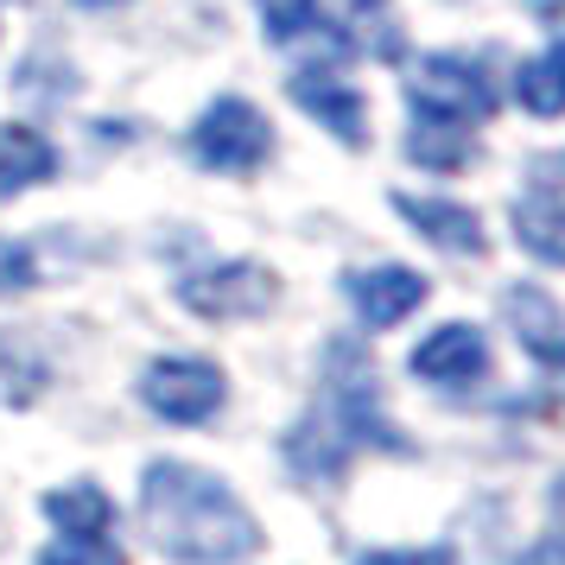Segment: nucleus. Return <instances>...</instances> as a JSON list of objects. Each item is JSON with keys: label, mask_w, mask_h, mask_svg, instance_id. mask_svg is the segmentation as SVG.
<instances>
[{"label": "nucleus", "mask_w": 565, "mask_h": 565, "mask_svg": "<svg viewBox=\"0 0 565 565\" xmlns=\"http://www.w3.org/2000/svg\"><path fill=\"white\" fill-rule=\"evenodd\" d=\"M57 172V147L39 128H20L7 121L0 128V198H20L32 184H45Z\"/></svg>", "instance_id": "9b49d317"}, {"label": "nucleus", "mask_w": 565, "mask_h": 565, "mask_svg": "<svg viewBox=\"0 0 565 565\" xmlns=\"http://www.w3.org/2000/svg\"><path fill=\"white\" fill-rule=\"evenodd\" d=\"M292 103L306 108L311 121H324L337 140H350V147H362V140H369V108H362V96L343 77L306 71V77H292Z\"/></svg>", "instance_id": "9d476101"}, {"label": "nucleus", "mask_w": 565, "mask_h": 565, "mask_svg": "<svg viewBox=\"0 0 565 565\" xmlns=\"http://www.w3.org/2000/svg\"><path fill=\"white\" fill-rule=\"evenodd\" d=\"M553 514H559V521H565V477H559V483H553Z\"/></svg>", "instance_id": "412c9836"}, {"label": "nucleus", "mask_w": 565, "mask_h": 565, "mask_svg": "<svg viewBox=\"0 0 565 565\" xmlns=\"http://www.w3.org/2000/svg\"><path fill=\"white\" fill-rule=\"evenodd\" d=\"M83 7H115V0H83Z\"/></svg>", "instance_id": "4be33fe9"}, {"label": "nucleus", "mask_w": 565, "mask_h": 565, "mask_svg": "<svg viewBox=\"0 0 565 565\" xmlns=\"http://www.w3.org/2000/svg\"><path fill=\"white\" fill-rule=\"evenodd\" d=\"M394 210L407 216V230H419L426 242L438 248H451V255H483V223H477V210L451 204V198H413V191H394Z\"/></svg>", "instance_id": "1a4fd4ad"}, {"label": "nucleus", "mask_w": 565, "mask_h": 565, "mask_svg": "<svg viewBox=\"0 0 565 565\" xmlns=\"http://www.w3.org/2000/svg\"><path fill=\"white\" fill-rule=\"evenodd\" d=\"M489 362V343L477 324H438L419 350H413V375L419 382H438V387H458V382H477Z\"/></svg>", "instance_id": "0eeeda50"}, {"label": "nucleus", "mask_w": 565, "mask_h": 565, "mask_svg": "<svg viewBox=\"0 0 565 565\" xmlns=\"http://www.w3.org/2000/svg\"><path fill=\"white\" fill-rule=\"evenodd\" d=\"M502 306H509V324L521 337V350L546 369H565V311L559 299H546L540 286H509L502 292Z\"/></svg>", "instance_id": "6e6552de"}, {"label": "nucleus", "mask_w": 565, "mask_h": 565, "mask_svg": "<svg viewBox=\"0 0 565 565\" xmlns=\"http://www.w3.org/2000/svg\"><path fill=\"white\" fill-rule=\"evenodd\" d=\"M45 382H52L45 356L32 350L26 337L0 331V407H32V401L45 394Z\"/></svg>", "instance_id": "2eb2a0df"}, {"label": "nucleus", "mask_w": 565, "mask_h": 565, "mask_svg": "<svg viewBox=\"0 0 565 565\" xmlns=\"http://www.w3.org/2000/svg\"><path fill=\"white\" fill-rule=\"evenodd\" d=\"M39 565H121V553H115L108 540H64V546H52Z\"/></svg>", "instance_id": "f3484780"}, {"label": "nucleus", "mask_w": 565, "mask_h": 565, "mask_svg": "<svg viewBox=\"0 0 565 565\" xmlns=\"http://www.w3.org/2000/svg\"><path fill=\"white\" fill-rule=\"evenodd\" d=\"M13 286H32V255H26V242L0 235V292H13Z\"/></svg>", "instance_id": "6ab92c4d"}, {"label": "nucleus", "mask_w": 565, "mask_h": 565, "mask_svg": "<svg viewBox=\"0 0 565 565\" xmlns=\"http://www.w3.org/2000/svg\"><path fill=\"white\" fill-rule=\"evenodd\" d=\"M514 103L527 108V115H540V121L565 115V45L534 52L521 71H514Z\"/></svg>", "instance_id": "4468645a"}, {"label": "nucleus", "mask_w": 565, "mask_h": 565, "mask_svg": "<svg viewBox=\"0 0 565 565\" xmlns=\"http://www.w3.org/2000/svg\"><path fill=\"white\" fill-rule=\"evenodd\" d=\"M45 509H52V521L64 527V540H108V527H115V502H108L96 483L52 489Z\"/></svg>", "instance_id": "ddd939ff"}, {"label": "nucleus", "mask_w": 565, "mask_h": 565, "mask_svg": "<svg viewBox=\"0 0 565 565\" xmlns=\"http://www.w3.org/2000/svg\"><path fill=\"white\" fill-rule=\"evenodd\" d=\"M140 509H147L153 546L179 565H242L260 553V527L255 514L242 509V495L184 458L147 463Z\"/></svg>", "instance_id": "f257e3e1"}, {"label": "nucleus", "mask_w": 565, "mask_h": 565, "mask_svg": "<svg viewBox=\"0 0 565 565\" xmlns=\"http://www.w3.org/2000/svg\"><path fill=\"white\" fill-rule=\"evenodd\" d=\"M343 292H350V306H356V318L369 324V331H394L407 311L426 306V274H413V267H394V260H382V267H356L350 280H343Z\"/></svg>", "instance_id": "423d86ee"}, {"label": "nucleus", "mask_w": 565, "mask_h": 565, "mask_svg": "<svg viewBox=\"0 0 565 565\" xmlns=\"http://www.w3.org/2000/svg\"><path fill=\"white\" fill-rule=\"evenodd\" d=\"M191 147H198V159L216 166V172H255L260 159L274 153V128H267V115H260L255 103H242V96H216V103L198 115Z\"/></svg>", "instance_id": "7ed1b4c3"}, {"label": "nucleus", "mask_w": 565, "mask_h": 565, "mask_svg": "<svg viewBox=\"0 0 565 565\" xmlns=\"http://www.w3.org/2000/svg\"><path fill=\"white\" fill-rule=\"evenodd\" d=\"M223 369L204 356H159L147 375H140V401L159 413V419H172V426H204L210 413L223 407Z\"/></svg>", "instance_id": "20e7f679"}, {"label": "nucleus", "mask_w": 565, "mask_h": 565, "mask_svg": "<svg viewBox=\"0 0 565 565\" xmlns=\"http://www.w3.org/2000/svg\"><path fill=\"white\" fill-rule=\"evenodd\" d=\"M514 565H565V540H534Z\"/></svg>", "instance_id": "aec40b11"}, {"label": "nucleus", "mask_w": 565, "mask_h": 565, "mask_svg": "<svg viewBox=\"0 0 565 565\" xmlns=\"http://www.w3.org/2000/svg\"><path fill=\"white\" fill-rule=\"evenodd\" d=\"M407 96L426 121H451V128H470V121H489V115H495L483 64H477V57H458V52L419 57L407 71Z\"/></svg>", "instance_id": "f03ea898"}, {"label": "nucleus", "mask_w": 565, "mask_h": 565, "mask_svg": "<svg viewBox=\"0 0 565 565\" xmlns=\"http://www.w3.org/2000/svg\"><path fill=\"white\" fill-rule=\"evenodd\" d=\"M509 230L534 260L565 267V198H521L509 216Z\"/></svg>", "instance_id": "f8f14e48"}, {"label": "nucleus", "mask_w": 565, "mask_h": 565, "mask_svg": "<svg viewBox=\"0 0 565 565\" xmlns=\"http://www.w3.org/2000/svg\"><path fill=\"white\" fill-rule=\"evenodd\" d=\"M179 299L198 318H255V311H267L280 299V280L267 267H255V260H216L210 274H191L179 286Z\"/></svg>", "instance_id": "39448f33"}, {"label": "nucleus", "mask_w": 565, "mask_h": 565, "mask_svg": "<svg viewBox=\"0 0 565 565\" xmlns=\"http://www.w3.org/2000/svg\"><path fill=\"white\" fill-rule=\"evenodd\" d=\"M356 565H451V553L445 546H375Z\"/></svg>", "instance_id": "a211bd4d"}, {"label": "nucleus", "mask_w": 565, "mask_h": 565, "mask_svg": "<svg viewBox=\"0 0 565 565\" xmlns=\"http://www.w3.org/2000/svg\"><path fill=\"white\" fill-rule=\"evenodd\" d=\"M407 153L419 159V166H433V172H463L470 159H477V147H470V134L463 128H451V121H413V134H407Z\"/></svg>", "instance_id": "dca6fc26"}]
</instances>
